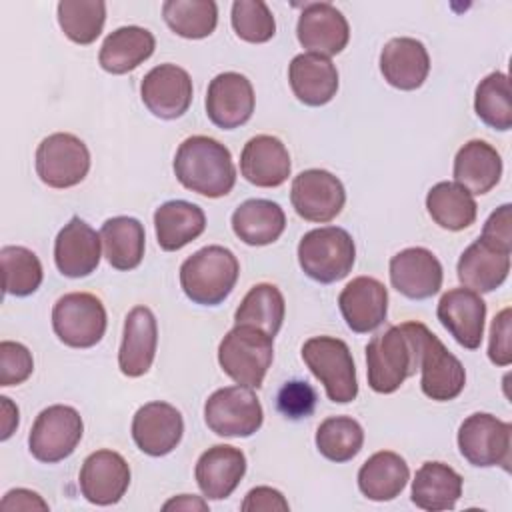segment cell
Masks as SVG:
<instances>
[{"mask_svg":"<svg viewBox=\"0 0 512 512\" xmlns=\"http://www.w3.org/2000/svg\"><path fill=\"white\" fill-rule=\"evenodd\" d=\"M426 330L422 322H404L390 326L366 344V376L374 392L392 394L416 374Z\"/></svg>","mask_w":512,"mask_h":512,"instance_id":"obj_1","label":"cell"},{"mask_svg":"<svg viewBox=\"0 0 512 512\" xmlns=\"http://www.w3.org/2000/svg\"><path fill=\"white\" fill-rule=\"evenodd\" d=\"M176 180L206 198H222L236 184V166L230 150L210 136L186 138L174 156Z\"/></svg>","mask_w":512,"mask_h":512,"instance_id":"obj_2","label":"cell"},{"mask_svg":"<svg viewBox=\"0 0 512 512\" xmlns=\"http://www.w3.org/2000/svg\"><path fill=\"white\" fill-rule=\"evenodd\" d=\"M238 274L240 264L234 252L212 244L196 250L182 262L180 286L194 304L218 306L234 290Z\"/></svg>","mask_w":512,"mask_h":512,"instance_id":"obj_3","label":"cell"},{"mask_svg":"<svg viewBox=\"0 0 512 512\" xmlns=\"http://www.w3.org/2000/svg\"><path fill=\"white\" fill-rule=\"evenodd\" d=\"M274 358V338L266 332L236 324L218 346V364L226 376L246 388H260Z\"/></svg>","mask_w":512,"mask_h":512,"instance_id":"obj_4","label":"cell"},{"mask_svg":"<svg viewBox=\"0 0 512 512\" xmlns=\"http://www.w3.org/2000/svg\"><path fill=\"white\" fill-rule=\"evenodd\" d=\"M354 260V240L338 226L314 228L298 242V264L302 272L320 284H332L346 278L352 272Z\"/></svg>","mask_w":512,"mask_h":512,"instance_id":"obj_5","label":"cell"},{"mask_svg":"<svg viewBox=\"0 0 512 512\" xmlns=\"http://www.w3.org/2000/svg\"><path fill=\"white\" fill-rule=\"evenodd\" d=\"M302 360L316 380H320L332 402L348 404L356 400V366L344 340L334 336H312L302 344Z\"/></svg>","mask_w":512,"mask_h":512,"instance_id":"obj_6","label":"cell"},{"mask_svg":"<svg viewBox=\"0 0 512 512\" xmlns=\"http://www.w3.org/2000/svg\"><path fill=\"white\" fill-rule=\"evenodd\" d=\"M108 326L102 300L90 292H68L52 308V328L58 340L70 348L96 346Z\"/></svg>","mask_w":512,"mask_h":512,"instance_id":"obj_7","label":"cell"},{"mask_svg":"<svg viewBox=\"0 0 512 512\" xmlns=\"http://www.w3.org/2000/svg\"><path fill=\"white\" fill-rule=\"evenodd\" d=\"M204 422L218 436L248 438L260 430L264 410L252 388L224 386L208 396Z\"/></svg>","mask_w":512,"mask_h":512,"instance_id":"obj_8","label":"cell"},{"mask_svg":"<svg viewBox=\"0 0 512 512\" xmlns=\"http://www.w3.org/2000/svg\"><path fill=\"white\" fill-rule=\"evenodd\" d=\"M84 422L76 408L52 404L44 408L28 434L30 454L44 464H56L68 458L80 444Z\"/></svg>","mask_w":512,"mask_h":512,"instance_id":"obj_9","label":"cell"},{"mask_svg":"<svg viewBox=\"0 0 512 512\" xmlns=\"http://www.w3.org/2000/svg\"><path fill=\"white\" fill-rule=\"evenodd\" d=\"M38 178L50 188H72L80 184L90 170L88 146L70 132H54L46 136L34 156Z\"/></svg>","mask_w":512,"mask_h":512,"instance_id":"obj_10","label":"cell"},{"mask_svg":"<svg viewBox=\"0 0 512 512\" xmlns=\"http://www.w3.org/2000/svg\"><path fill=\"white\" fill-rule=\"evenodd\" d=\"M458 448L472 466L510 470L512 424L488 412H474L458 428Z\"/></svg>","mask_w":512,"mask_h":512,"instance_id":"obj_11","label":"cell"},{"mask_svg":"<svg viewBox=\"0 0 512 512\" xmlns=\"http://www.w3.org/2000/svg\"><path fill=\"white\" fill-rule=\"evenodd\" d=\"M290 202L296 214L308 222L334 220L346 202V190L340 178L322 168H310L294 176L290 186Z\"/></svg>","mask_w":512,"mask_h":512,"instance_id":"obj_12","label":"cell"},{"mask_svg":"<svg viewBox=\"0 0 512 512\" xmlns=\"http://www.w3.org/2000/svg\"><path fill=\"white\" fill-rule=\"evenodd\" d=\"M418 370L422 374L420 388L430 400L450 402L464 390L466 372L462 362L430 330L422 338Z\"/></svg>","mask_w":512,"mask_h":512,"instance_id":"obj_13","label":"cell"},{"mask_svg":"<svg viewBox=\"0 0 512 512\" xmlns=\"http://www.w3.org/2000/svg\"><path fill=\"white\" fill-rule=\"evenodd\" d=\"M192 78L176 64L154 66L140 84L144 106L162 120H174L188 112L192 104Z\"/></svg>","mask_w":512,"mask_h":512,"instance_id":"obj_14","label":"cell"},{"mask_svg":"<svg viewBox=\"0 0 512 512\" xmlns=\"http://www.w3.org/2000/svg\"><path fill=\"white\" fill-rule=\"evenodd\" d=\"M78 484L90 504H116L130 486V466L124 456L114 450H96L82 462Z\"/></svg>","mask_w":512,"mask_h":512,"instance_id":"obj_15","label":"cell"},{"mask_svg":"<svg viewBox=\"0 0 512 512\" xmlns=\"http://www.w3.org/2000/svg\"><path fill=\"white\" fill-rule=\"evenodd\" d=\"M296 36L310 54L336 56L350 40L346 16L330 2H310L298 16Z\"/></svg>","mask_w":512,"mask_h":512,"instance_id":"obj_16","label":"cell"},{"mask_svg":"<svg viewBox=\"0 0 512 512\" xmlns=\"http://www.w3.org/2000/svg\"><path fill=\"white\" fill-rule=\"evenodd\" d=\"M256 104L250 80L240 72L214 76L206 90V114L222 130H234L252 118Z\"/></svg>","mask_w":512,"mask_h":512,"instance_id":"obj_17","label":"cell"},{"mask_svg":"<svg viewBox=\"0 0 512 512\" xmlns=\"http://www.w3.org/2000/svg\"><path fill=\"white\" fill-rule=\"evenodd\" d=\"M184 420L176 406L168 402H148L132 418V440L148 456H166L182 440Z\"/></svg>","mask_w":512,"mask_h":512,"instance_id":"obj_18","label":"cell"},{"mask_svg":"<svg viewBox=\"0 0 512 512\" xmlns=\"http://www.w3.org/2000/svg\"><path fill=\"white\" fill-rule=\"evenodd\" d=\"M442 278V264L428 248H404L390 258V284L410 300H426L438 294Z\"/></svg>","mask_w":512,"mask_h":512,"instance_id":"obj_19","label":"cell"},{"mask_svg":"<svg viewBox=\"0 0 512 512\" xmlns=\"http://www.w3.org/2000/svg\"><path fill=\"white\" fill-rule=\"evenodd\" d=\"M436 316L450 336L466 350H476L482 344L486 302L470 288H452L442 294Z\"/></svg>","mask_w":512,"mask_h":512,"instance_id":"obj_20","label":"cell"},{"mask_svg":"<svg viewBox=\"0 0 512 512\" xmlns=\"http://www.w3.org/2000/svg\"><path fill=\"white\" fill-rule=\"evenodd\" d=\"M338 308L352 332L368 334L386 320L388 290L372 276H356L338 294Z\"/></svg>","mask_w":512,"mask_h":512,"instance_id":"obj_21","label":"cell"},{"mask_svg":"<svg viewBox=\"0 0 512 512\" xmlns=\"http://www.w3.org/2000/svg\"><path fill=\"white\" fill-rule=\"evenodd\" d=\"M158 324L148 306H134L124 318L118 368L128 378L144 376L156 356Z\"/></svg>","mask_w":512,"mask_h":512,"instance_id":"obj_22","label":"cell"},{"mask_svg":"<svg viewBox=\"0 0 512 512\" xmlns=\"http://www.w3.org/2000/svg\"><path fill=\"white\" fill-rule=\"evenodd\" d=\"M246 474V456L230 444H216L200 454L194 478L206 500H224Z\"/></svg>","mask_w":512,"mask_h":512,"instance_id":"obj_23","label":"cell"},{"mask_svg":"<svg viewBox=\"0 0 512 512\" xmlns=\"http://www.w3.org/2000/svg\"><path fill=\"white\" fill-rule=\"evenodd\" d=\"M100 234L82 218L74 216L54 240V262L60 274L84 278L100 264Z\"/></svg>","mask_w":512,"mask_h":512,"instance_id":"obj_24","label":"cell"},{"mask_svg":"<svg viewBox=\"0 0 512 512\" xmlns=\"http://www.w3.org/2000/svg\"><path fill=\"white\" fill-rule=\"evenodd\" d=\"M290 154L280 138L258 134L250 138L240 154V174L258 188H276L290 176Z\"/></svg>","mask_w":512,"mask_h":512,"instance_id":"obj_25","label":"cell"},{"mask_svg":"<svg viewBox=\"0 0 512 512\" xmlns=\"http://www.w3.org/2000/svg\"><path fill=\"white\" fill-rule=\"evenodd\" d=\"M510 272V252L478 238L458 258L456 274L464 288L478 294L492 292L504 284Z\"/></svg>","mask_w":512,"mask_h":512,"instance_id":"obj_26","label":"cell"},{"mask_svg":"<svg viewBox=\"0 0 512 512\" xmlns=\"http://www.w3.org/2000/svg\"><path fill=\"white\" fill-rule=\"evenodd\" d=\"M380 72L384 80L398 90H416L430 72L426 46L410 36L392 38L380 52Z\"/></svg>","mask_w":512,"mask_h":512,"instance_id":"obj_27","label":"cell"},{"mask_svg":"<svg viewBox=\"0 0 512 512\" xmlns=\"http://www.w3.org/2000/svg\"><path fill=\"white\" fill-rule=\"evenodd\" d=\"M288 82L302 104L324 106L338 92V70L330 58L302 52L288 66Z\"/></svg>","mask_w":512,"mask_h":512,"instance_id":"obj_28","label":"cell"},{"mask_svg":"<svg viewBox=\"0 0 512 512\" xmlns=\"http://www.w3.org/2000/svg\"><path fill=\"white\" fill-rule=\"evenodd\" d=\"M454 182L472 196L490 192L502 176V158L486 140L466 142L454 156Z\"/></svg>","mask_w":512,"mask_h":512,"instance_id":"obj_29","label":"cell"},{"mask_svg":"<svg viewBox=\"0 0 512 512\" xmlns=\"http://www.w3.org/2000/svg\"><path fill=\"white\" fill-rule=\"evenodd\" d=\"M156 48V38L142 26H120L110 32L98 52V62L108 74H126L146 62Z\"/></svg>","mask_w":512,"mask_h":512,"instance_id":"obj_30","label":"cell"},{"mask_svg":"<svg viewBox=\"0 0 512 512\" xmlns=\"http://www.w3.org/2000/svg\"><path fill=\"white\" fill-rule=\"evenodd\" d=\"M206 228V214L198 204L186 200H168L154 212V230L158 246L176 252L196 240Z\"/></svg>","mask_w":512,"mask_h":512,"instance_id":"obj_31","label":"cell"},{"mask_svg":"<svg viewBox=\"0 0 512 512\" xmlns=\"http://www.w3.org/2000/svg\"><path fill=\"white\" fill-rule=\"evenodd\" d=\"M232 230L248 246H268L286 228V214L278 202L250 198L232 212Z\"/></svg>","mask_w":512,"mask_h":512,"instance_id":"obj_32","label":"cell"},{"mask_svg":"<svg viewBox=\"0 0 512 512\" xmlns=\"http://www.w3.org/2000/svg\"><path fill=\"white\" fill-rule=\"evenodd\" d=\"M462 476L444 462H424L412 480V502L428 512L452 510L462 496Z\"/></svg>","mask_w":512,"mask_h":512,"instance_id":"obj_33","label":"cell"},{"mask_svg":"<svg viewBox=\"0 0 512 512\" xmlns=\"http://www.w3.org/2000/svg\"><path fill=\"white\" fill-rule=\"evenodd\" d=\"M408 480L410 468L406 460L392 450L372 454L358 470V488L374 502L394 500L406 488Z\"/></svg>","mask_w":512,"mask_h":512,"instance_id":"obj_34","label":"cell"},{"mask_svg":"<svg viewBox=\"0 0 512 512\" xmlns=\"http://www.w3.org/2000/svg\"><path fill=\"white\" fill-rule=\"evenodd\" d=\"M100 240L112 268L128 272L140 266L146 248V234L140 220L132 216L108 218L100 228Z\"/></svg>","mask_w":512,"mask_h":512,"instance_id":"obj_35","label":"cell"},{"mask_svg":"<svg viewBox=\"0 0 512 512\" xmlns=\"http://www.w3.org/2000/svg\"><path fill=\"white\" fill-rule=\"evenodd\" d=\"M430 218L444 230L460 232L474 224L478 206L474 196L456 182H438L426 194Z\"/></svg>","mask_w":512,"mask_h":512,"instance_id":"obj_36","label":"cell"},{"mask_svg":"<svg viewBox=\"0 0 512 512\" xmlns=\"http://www.w3.org/2000/svg\"><path fill=\"white\" fill-rule=\"evenodd\" d=\"M284 314L286 302L278 286L260 282L252 286L248 294L242 298L240 306L234 312V322L254 326L274 338L282 328Z\"/></svg>","mask_w":512,"mask_h":512,"instance_id":"obj_37","label":"cell"},{"mask_svg":"<svg viewBox=\"0 0 512 512\" xmlns=\"http://www.w3.org/2000/svg\"><path fill=\"white\" fill-rule=\"evenodd\" d=\"M162 16L174 34L200 40L216 30L218 6L214 0H166Z\"/></svg>","mask_w":512,"mask_h":512,"instance_id":"obj_38","label":"cell"},{"mask_svg":"<svg viewBox=\"0 0 512 512\" xmlns=\"http://www.w3.org/2000/svg\"><path fill=\"white\" fill-rule=\"evenodd\" d=\"M474 112L490 128L506 132L512 128L510 78L504 72L484 76L474 92Z\"/></svg>","mask_w":512,"mask_h":512,"instance_id":"obj_39","label":"cell"},{"mask_svg":"<svg viewBox=\"0 0 512 512\" xmlns=\"http://www.w3.org/2000/svg\"><path fill=\"white\" fill-rule=\"evenodd\" d=\"M58 24L68 40L86 46L92 44L106 22V2L102 0H62L56 6Z\"/></svg>","mask_w":512,"mask_h":512,"instance_id":"obj_40","label":"cell"},{"mask_svg":"<svg viewBox=\"0 0 512 512\" xmlns=\"http://www.w3.org/2000/svg\"><path fill=\"white\" fill-rule=\"evenodd\" d=\"M364 444L362 426L350 416H330L316 430V448L330 462L352 460Z\"/></svg>","mask_w":512,"mask_h":512,"instance_id":"obj_41","label":"cell"},{"mask_svg":"<svg viewBox=\"0 0 512 512\" xmlns=\"http://www.w3.org/2000/svg\"><path fill=\"white\" fill-rule=\"evenodd\" d=\"M0 262L4 276V294L24 298L40 288L44 272L40 258L32 250L24 246H4L0 250Z\"/></svg>","mask_w":512,"mask_h":512,"instance_id":"obj_42","label":"cell"},{"mask_svg":"<svg viewBox=\"0 0 512 512\" xmlns=\"http://www.w3.org/2000/svg\"><path fill=\"white\" fill-rule=\"evenodd\" d=\"M230 20L236 36L250 44L268 42L276 34L274 14L262 0H236Z\"/></svg>","mask_w":512,"mask_h":512,"instance_id":"obj_43","label":"cell"},{"mask_svg":"<svg viewBox=\"0 0 512 512\" xmlns=\"http://www.w3.org/2000/svg\"><path fill=\"white\" fill-rule=\"evenodd\" d=\"M34 360L30 350L14 340L0 342V386H18L30 378Z\"/></svg>","mask_w":512,"mask_h":512,"instance_id":"obj_44","label":"cell"},{"mask_svg":"<svg viewBox=\"0 0 512 512\" xmlns=\"http://www.w3.org/2000/svg\"><path fill=\"white\" fill-rule=\"evenodd\" d=\"M276 406L284 418H290V420L306 418L312 414L316 406V392L308 382H302V380L286 382L276 396Z\"/></svg>","mask_w":512,"mask_h":512,"instance_id":"obj_45","label":"cell"},{"mask_svg":"<svg viewBox=\"0 0 512 512\" xmlns=\"http://www.w3.org/2000/svg\"><path fill=\"white\" fill-rule=\"evenodd\" d=\"M488 358L496 366H508L512 362V312L500 310L490 326Z\"/></svg>","mask_w":512,"mask_h":512,"instance_id":"obj_46","label":"cell"},{"mask_svg":"<svg viewBox=\"0 0 512 512\" xmlns=\"http://www.w3.org/2000/svg\"><path fill=\"white\" fill-rule=\"evenodd\" d=\"M510 214H512L510 204H502L500 208H496L484 222L480 238L512 252V224H510L512 216Z\"/></svg>","mask_w":512,"mask_h":512,"instance_id":"obj_47","label":"cell"},{"mask_svg":"<svg viewBox=\"0 0 512 512\" xmlns=\"http://www.w3.org/2000/svg\"><path fill=\"white\" fill-rule=\"evenodd\" d=\"M240 510L242 512H274V510L286 512L290 510V506L280 490L270 486H256L244 496Z\"/></svg>","mask_w":512,"mask_h":512,"instance_id":"obj_48","label":"cell"},{"mask_svg":"<svg viewBox=\"0 0 512 512\" xmlns=\"http://www.w3.org/2000/svg\"><path fill=\"white\" fill-rule=\"evenodd\" d=\"M0 508L2 510H48V504L40 498V494L32 490L14 488L4 494Z\"/></svg>","mask_w":512,"mask_h":512,"instance_id":"obj_49","label":"cell"},{"mask_svg":"<svg viewBox=\"0 0 512 512\" xmlns=\"http://www.w3.org/2000/svg\"><path fill=\"white\" fill-rule=\"evenodd\" d=\"M0 406H2V434H0V440H8L14 434V430L18 428V406H14L8 396H0Z\"/></svg>","mask_w":512,"mask_h":512,"instance_id":"obj_50","label":"cell"},{"mask_svg":"<svg viewBox=\"0 0 512 512\" xmlns=\"http://www.w3.org/2000/svg\"><path fill=\"white\" fill-rule=\"evenodd\" d=\"M162 510H200V512H206L208 510V502L198 498V496H190V494H180L176 498H170L168 502H164Z\"/></svg>","mask_w":512,"mask_h":512,"instance_id":"obj_51","label":"cell"}]
</instances>
